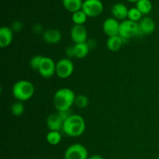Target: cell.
Segmentation results:
<instances>
[{
  "instance_id": "8fae6325",
  "label": "cell",
  "mask_w": 159,
  "mask_h": 159,
  "mask_svg": "<svg viewBox=\"0 0 159 159\" xmlns=\"http://www.w3.org/2000/svg\"><path fill=\"white\" fill-rule=\"evenodd\" d=\"M43 41L48 44H57L62 38L61 33L57 29H48L42 34Z\"/></svg>"
},
{
  "instance_id": "d6a6232c",
  "label": "cell",
  "mask_w": 159,
  "mask_h": 159,
  "mask_svg": "<svg viewBox=\"0 0 159 159\" xmlns=\"http://www.w3.org/2000/svg\"><path fill=\"white\" fill-rule=\"evenodd\" d=\"M157 159H159V156H158V158H157Z\"/></svg>"
},
{
  "instance_id": "83f0119b",
  "label": "cell",
  "mask_w": 159,
  "mask_h": 159,
  "mask_svg": "<svg viewBox=\"0 0 159 159\" xmlns=\"http://www.w3.org/2000/svg\"><path fill=\"white\" fill-rule=\"evenodd\" d=\"M65 54H66V56L68 57V58H71V57H75L74 45H73V46L67 47L66 49H65Z\"/></svg>"
},
{
  "instance_id": "8992f818",
  "label": "cell",
  "mask_w": 159,
  "mask_h": 159,
  "mask_svg": "<svg viewBox=\"0 0 159 159\" xmlns=\"http://www.w3.org/2000/svg\"><path fill=\"white\" fill-rule=\"evenodd\" d=\"M89 153L86 148L82 144H71L65 152V159H88Z\"/></svg>"
},
{
  "instance_id": "ac0fdd59",
  "label": "cell",
  "mask_w": 159,
  "mask_h": 159,
  "mask_svg": "<svg viewBox=\"0 0 159 159\" xmlns=\"http://www.w3.org/2000/svg\"><path fill=\"white\" fill-rule=\"evenodd\" d=\"M75 48V57L79 59L85 58L88 55L89 52V48L86 43H76L74 45Z\"/></svg>"
},
{
  "instance_id": "1f68e13d",
  "label": "cell",
  "mask_w": 159,
  "mask_h": 159,
  "mask_svg": "<svg viewBox=\"0 0 159 159\" xmlns=\"http://www.w3.org/2000/svg\"><path fill=\"white\" fill-rule=\"evenodd\" d=\"M127 1L128 2H138V1H139V0H127Z\"/></svg>"
},
{
  "instance_id": "603a6c76",
  "label": "cell",
  "mask_w": 159,
  "mask_h": 159,
  "mask_svg": "<svg viewBox=\"0 0 159 159\" xmlns=\"http://www.w3.org/2000/svg\"><path fill=\"white\" fill-rule=\"evenodd\" d=\"M89 104V98L85 95H78L75 99V105L80 109L86 108Z\"/></svg>"
},
{
  "instance_id": "ba28073f",
  "label": "cell",
  "mask_w": 159,
  "mask_h": 159,
  "mask_svg": "<svg viewBox=\"0 0 159 159\" xmlns=\"http://www.w3.org/2000/svg\"><path fill=\"white\" fill-rule=\"evenodd\" d=\"M37 71L41 77L44 79H50L56 74V63L51 57L43 56Z\"/></svg>"
},
{
  "instance_id": "7402d4cb",
  "label": "cell",
  "mask_w": 159,
  "mask_h": 159,
  "mask_svg": "<svg viewBox=\"0 0 159 159\" xmlns=\"http://www.w3.org/2000/svg\"><path fill=\"white\" fill-rule=\"evenodd\" d=\"M11 113L15 116H20L24 113L25 107L23 102L16 101L11 106Z\"/></svg>"
},
{
  "instance_id": "9c48e42d",
  "label": "cell",
  "mask_w": 159,
  "mask_h": 159,
  "mask_svg": "<svg viewBox=\"0 0 159 159\" xmlns=\"http://www.w3.org/2000/svg\"><path fill=\"white\" fill-rule=\"evenodd\" d=\"M70 35L75 44L85 43L88 40V33L84 25H74L71 29Z\"/></svg>"
},
{
  "instance_id": "6da1fadb",
  "label": "cell",
  "mask_w": 159,
  "mask_h": 159,
  "mask_svg": "<svg viewBox=\"0 0 159 159\" xmlns=\"http://www.w3.org/2000/svg\"><path fill=\"white\" fill-rule=\"evenodd\" d=\"M76 95L75 92L69 88H61L55 92L53 98L54 108L57 111L71 110L75 105Z\"/></svg>"
},
{
  "instance_id": "277c9868",
  "label": "cell",
  "mask_w": 159,
  "mask_h": 159,
  "mask_svg": "<svg viewBox=\"0 0 159 159\" xmlns=\"http://www.w3.org/2000/svg\"><path fill=\"white\" fill-rule=\"evenodd\" d=\"M119 35L122 37L124 43L128 41L130 38L140 37L143 35L139 27V23L133 22L130 20L122 21L120 25Z\"/></svg>"
},
{
  "instance_id": "f1b7e54d",
  "label": "cell",
  "mask_w": 159,
  "mask_h": 159,
  "mask_svg": "<svg viewBox=\"0 0 159 159\" xmlns=\"http://www.w3.org/2000/svg\"><path fill=\"white\" fill-rule=\"evenodd\" d=\"M33 30L35 34H40V33L43 32V26L39 23H36L33 26Z\"/></svg>"
},
{
  "instance_id": "484cf974",
  "label": "cell",
  "mask_w": 159,
  "mask_h": 159,
  "mask_svg": "<svg viewBox=\"0 0 159 159\" xmlns=\"http://www.w3.org/2000/svg\"><path fill=\"white\" fill-rule=\"evenodd\" d=\"M57 114L59 115L61 119L63 120V122H65L66 120H68L72 115V113H71V110H62V111H57Z\"/></svg>"
},
{
  "instance_id": "7c38bea8",
  "label": "cell",
  "mask_w": 159,
  "mask_h": 159,
  "mask_svg": "<svg viewBox=\"0 0 159 159\" xmlns=\"http://www.w3.org/2000/svg\"><path fill=\"white\" fill-rule=\"evenodd\" d=\"M46 124L49 130L61 131L63 128L64 122L57 113L50 114L46 120Z\"/></svg>"
},
{
  "instance_id": "ffe728a7",
  "label": "cell",
  "mask_w": 159,
  "mask_h": 159,
  "mask_svg": "<svg viewBox=\"0 0 159 159\" xmlns=\"http://www.w3.org/2000/svg\"><path fill=\"white\" fill-rule=\"evenodd\" d=\"M136 8L143 15H147L152 10V3L150 0H139L136 3Z\"/></svg>"
},
{
  "instance_id": "7a4b0ae2",
  "label": "cell",
  "mask_w": 159,
  "mask_h": 159,
  "mask_svg": "<svg viewBox=\"0 0 159 159\" xmlns=\"http://www.w3.org/2000/svg\"><path fill=\"white\" fill-rule=\"evenodd\" d=\"M86 124L84 118L79 114H72L64 122V133L71 138H78L82 136L85 131Z\"/></svg>"
},
{
  "instance_id": "3957f363",
  "label": "cell",
  "mask_w": 159,
  "mask_h": 159,
  "mask_svg": "<svg viewBox=\"0 0 159 159\" xmlns=\"http://www.w3.org/2000/svg\"><path fill=\"white\" fill-rule=\"evenodd\" d=\"M35 92L34 84L28 80H19L12 85V93L17 101L26 102L33 97Z\"/></svg>"
},
{
  "instance_id": "f546056e",
  "label": "cell",
  "mask_w": 159,
  "mask_h": 159,
  "mask_svg": "<svg viewBox=\"0 0 159 159\" xmlns=\"http://www.w3.org/2000/svg\"><path fill=\"white\" fill-rule=\"evenodd\" d=\"M85 43H86V44L88 45L89 50H93L94 49V48H96V41L95 40H93V39H88Z\"/></svg>"
},
{
  "instance_id": "30bf717a",
  "label": "cell",
  "mask_w": 159,
  "mask_h": 159,
  "mask_svg": "<svg viewBox=\"0 0 159 159\" xmlns=\"http://www.w3.org/2000/svg\"><path fill=\"white\" fill-rule=\"evenodd\" d=\"M120 25V23L119 20H116L113 17H110L104 20L102 23V30L108 37L119 35Z\"/></svg>"
},
{
  "instance_id": "44dd1931",
  "label": "cell",
  "mask_w": 159,
  "mask_h": 159,
  "mask_svg": "<svg viewBox=\"0 0 159 159\" xmlns=\"http://www.w3.org/2000/svg\"><path fill=\"white\" fill-rule=\"evenodd\" d=\"M87 18L88 16L82 10L74 12L71 16V20L74 25H84L87 21Z\"/></svg>"
},
{
  "instance_id": "cb8c5ba5",
  "label": "cell",
  "mask_w": 159,
  "mask_h": 159,
  "mask_svg": "<svg viewBox=\"0 0 159 159\" xmlns=\"http://www.w3.org/2000/svg\"><path fill=\"white\" fill-rule=\"evenodd\" d=\"M142 15L143 14L141 13L136 7L131 8V9H129L128 11L127 18H128V20H131V21L138 23V21H141V19H142Z\"/></svg>"
},
{
  "instance_id": "2e32d148",
  "label": "cell",
  "mask_w": 159,
  "mask_h": 159,
  "mask_svg": "<svg viewBox=\"0 0 159 159\" xmlns=\"http://www.w3.org/2000/svg\"><path fill=\"white\" fill-rule=\"evenodd\" d=\"M124 43V40L120 35L108 37L107 40V48H108L109 51H112V52H116V51H119Z\"/></svg>"
},
{
  "instance_id": "5b68a950",
  "label": "cell",
  "mask_w": 159,
  "mask_h": 159,
  "mask_svg": "<svg viewBox=\"0 0 159 159\" xmlns=\"http://www.w3.org/2000/svg\"><path fill=\"white\" fill-rule=\"evenodd\" d=\"M75 66L71 60L68 57L61 58L56 63V75L62 79L69 78L74 71Z\"/></svg>"
},
{
  "instance_id": "9a60e30c",
  "label": "cell",
  "mask_w": 159,
  "mask_h": 159,
  "mask_svg": "<svg viewBox=\"0 0 159 159\" xmlns=\"http://www.w3.org/2000/svg\"><path fill=\"white\" fill-rule=\"evenodd\" d=\"M128 11L129 9H127V6L124 3L121 2H118L113 5L111 9L112 15H113V18L117 20H122V21H124L127 18Z\"/></svg>"
},
{
  "instance_id": "d6986e66",
  "label": "cell",
  "mask_w": 159,
  "mask_h": 159,
  "mask_svg": "<svg viewBox=\"0 0 159 159\" xmlns=\"http://www.w3.org/2000/svg\"><path fill=\"white\" fill-rule=\"evenodd\" d=\"M62 136L60 131H53L49 130L46 136V140L48 143L51 145H57L61 141Z\"/></svg>"
},
{
  "instance_id": "4fadbf2b",
  "label": "cell",
  "mask_w": 159,
  "mask_h": 159,
  "mask_svg": "<svg viewBox=\"0 0 159 159\" xmlns=\"http://www.w3.org/2000/svg\"><path fill=\"white\" fill-rule=\"evenodd\" d=\"M13 40V31L9 26H2L0 28V47L7 48L12 43Z\"/></svg>"
},
{
  "instance_id": "e0dca14e",
  "label": "cell",
  "mask_w": 159,
  "mask_h": 159,
  "mask_svg": "<svg viewBox=\"0 0 159 159\" xmlns=\"http://www.w3.org/2000/svg\"><path fill=\"white\" fill-rule=\"evenodd\" d=\"M62 4L66 10L74 13L82 10L83 2L82 0H62Z\"/></svg>"
},
{
  "instance_id": "4316f807",
  "label": "cell",
  "mask_w": 159,
  "mask_h": 159,
  "mask_svg": "<svg viewBox=\"0 0 159 159\" xmlns=\"http://www.w3.org/2000/svg\"><path fill=\"white\" fill-rule=\"evenodd\" d=\"M23 23H22L20 21L16 20V21L12 23V26H11V29L12 30L13 32H20V31L22 30V29H23Z\"/></svg>"
},
{
  "instance_id": "5bb4252c",
  "label": "cell",
  "mask_w": 159,
  "mask_h": 159,
  "mask_svg": "<svg viewBox=\"0 0 159 159\" xmlns=\"http://www.w3.org/2000/svg\"><path fill=\"white\" fill-rule=\"evenodd\" d=\"M138 23L143 35H151L156 29L155 22L151 17H144Z\"/></svg>"
},
{
  "instance_id": "d4e9b609",
  "label": "cell",
  "mask_w": 159,
  "mask_h": 159,
  "mask_svg": "<svg viewBox=\"0 0 159 159\" xmlns=\"http://www.w3.org/2000/svg\"><path fill=\"white\" fill-rule=\"evenodd\" d=\"M43 57V56L40 55V54L34 55V57H31L30 61V68H32V69L35 70V71H38Z\"/></svg>"
},
{
  "instance_id": "4dcf8cb0",
  "label": "cell",
  "mask_w": 159,
  "mask_h": 159,
  "mask_svg": "<svg viewBox=\"0 0 159 159\" xmlns=\"http://www.w3.org/2000/svg\"><path fill=\"white\" fill-rule=\"evenodd\" d=\"M88 159H104L101 155H93L91 157H89Z\"/></svg>"
},
{
  "instance_id": "52a82bcc",
  "label": "cell",
  "mask_w": 159,
  "mask_h": 159,
  "mask_svg": "<svg viewBox=\"0 0 159 159\" xmlns=\"http://www.w3.org/2000/svg\"><path fill=\"white\" fill-rule=\"evenodd\" d=\"M82 10L88 17H96L103 10V4L100 0H85Z\"/></svg>"
}]
</instances>
